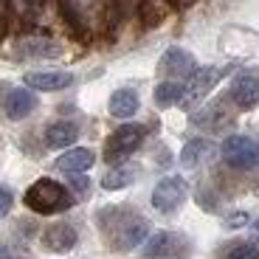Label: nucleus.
Masks as SVG:
<instances>
[{"mask_svg": "<svg viewBox=\"0 0 259 259\" xmlns=\"http://www.w3.org/2000/svg\"><path fill=\"white\" fill-rule=\"evenodd\" d=\"M226 71H220V68H194V73L189 76V82L183 84V104H197L203 96H208V91H211L214 84L220 82V76Z\"/></svg>", "mask_w": 259, "mask_h": 259, "instance_id": "nucleus-7", "label": "nucleus"}, {"mask_svg": "<svg viewBox=\"0 0 259 259\" xmlns=\"http://www.w3.org/2000/svg\"><path fill=\"white\" fill-rule=\"evenodd\" d=\"M12 208H14V192L9 186H0V220L9 217Z\"/></svg>", "mask_w": 259, "mask_h": 259, "instance_id": "nucleus-21", "label": "nucleus"}, {"mask_svg": "<svg viewBox=\"0 0 259 259\" xmlns=\"http://www.w3.org/2000/svg\"><path fill=\"white\" fill-rule=\"evenodd\" d=\"M248 220H251V217H248L245 211H237V214L228 217V226H231V228H242V226H248Z\"/></svg>", "mask_w": 259, "mask_h": 259, "instance_id": "nucleus-22", "label": "nucleus"}, {"mask_svg": "<svg viewBox=\"0 0 259 259\" xmlns=\"http://www.w3.org/2000/svg\"><path fill=\"white\" fill-rule=\"evenodd\" d=\"M189 240L175 231H158L147 240L144 259H186L189 256Z\"/></svg>", "mask_w": 259, "mask_h": 259, "instance_id": "nucleus-4", "label": "nucleus"}, {"mask_svg": "<svg viewBox=\"0 0 259 259\" xmlns=\"http://www.w3.org/2000/svg\"><path fill=\"white\" fill-rule=\"evenodd\" d=\"M0 259H17V256H14V253L9 251L6 245H0Z\"/></svg>", "mask_w": 259, "mask_h": 259, "instance_id": "nucleus-24", "label": "nucleus"}, {"mask_svg": "<svg viewBox=\"0 0 259 259\" xmlns=\"http://www.w3.org/2000/svg\"><path fill=\"white\" fill-rule=\"evenodd\" d=\"M99 231H102L107 248L113 251H133L141 245L149 234V223L144 214L130 206H107L99 211Z\"/></svg>", "mask_w": 259, "mask_h": 259, "instance_id": "nucleus-1", "label": "nucleus"}, {"mask_svg": "<svg viewBox=\"0 0 259 259\" xmlns=\"http://www.w3.org/2000/svg\"><path fill=\"white\" fill-rule=\"evenodd\" d=\"M71 181H73V186H76V192H88V181L79 178V172H76V178H71Z\"/></svg>", "mask_w": 259, "mask_h": 259, "instance_id": "nucleus-23", "label": "nucleus"}, {"mask_svg": "<svg viewBox=\"0 0 259 259\" xmlns=\"http://www.w3.org/2000/svg\"><path fill=\"white\" fill-rule=\"evenodd\" d=\"M251 228H253V234H256V240H259V220H253V223H251Z\"/></svg>", "mask_w": 259, "mask_h": 259, "instance_id": "nucleus-25", "label": "nucleus"}, {"mask_svg": "<svg viewBox=\"0 0 259 259\" xmlns=\"http://www.w3.org/2000/svg\"><path fill=\"white\" fill-rule=\"evenodd\" d=\"M211 152H214L211 141H206V138H194V141H189L186 147L181 149V166L183 169H197L208 155H211Z\"/></svg>", "mask_w": 259, "mask_h": 259, "instance_id": "nucleus-17", "label": "nucleus"}, {"mask_svg": "<svg viewBox=\"0 0 259 259\" xmlns=\"http://www.w3.org/2000/svg\"><path fill=\"white\" fill-rule=\"evenodd\" d=\"M226 259H259V248L251 245V242H237V245L226 253Z\"/></svg>", "mask_w": 259, "mask_h": 259, "instance_id": "nucleus-20", "label": "nucleus"}, {"mask_svg": "<svg viewBox=\"0 0 259 259\" xmlns=\"http://www.w3.org/2000/svg\"><path fill=\"white\" fill-rule=\"evenodd\" d=\"M194 68H197L194 57L189 51H183V48H169V51L161 57V73L169 76V79H178V82L192 76Z\"/></svg>", "mask_w": 259, "mask_h": 259, "instance_id": "nucleus-10", "label": "nucleus"}, {"mask_svg": "<svg viewBox=\"0 0 259 259\" xmlns=\"http://www.w3.org/2000/svg\"><path fill=\"white\" fill-rule=\"evenodd\" d=\"M183 99V84L178 79H163L161 84H155V104L158 107H172Z\"/></svg>", "mask_w": 259, "mask_h": 259, "instance_id": "nucleus-19", "label": "nucleus"}, {"mask_svg": "<svg viewBox=\"0 0 259 259\" xmlns=\"http://www.w3.org/2000/svg\"><path fill=\"white\" fill-rule=\"evenodd\" d=\"M133 181H136V169L127 166V163H116V166H110V172L102 178V189H107V192H118V189L133 186Z\"/></svg>", "mask_w": 259, "mask_h": 259, "instance_id": "nucleus-18", "label": "nucleus"}, {"mask_svg": "<svg viewBox=\"0 0 259 259\" xmlns=\"http://www.w3.org/2000/svg\"><path fill=\"white\" fill-rule=\"evenodd\" d=\"M34 110H37V96H34L31 88H12L6 93V99H3V113L12 121H23Z\"/></svg>", "mask_w": 259, "mask_h": 259, "instance_id": "nucleus-9", "label": "nucleus"}, {"mask_svg": "<svg viewBox=\"0 0 259 259\" xmlns=\"http://www.w3.org/2000/svg\"><path fill=\"white\" fill-rule=\"evenodd\" d=\"M17 57L54 59V57H62V46L54 42V39H46V37H28V39H20L17 42Z\"/></svg>", "mask_w": 259, "mask_h": 259, "instance_id": "nucleus-14", "label": "nucleus"}, {"mask_svg": "<svg viewBox=\"0 0 259 259\" xmlns=\"http://www.w3.org/2000/svg\"><path fill=\"white\" fill-rule=\"evenodd\" d=\"M186 181L183 178H163L158 181V186L152 189V206L161 214H175L186 200Z\"/></svg>", "mask_w": 259, "mask_h": 259, "instance_id": "nucleus-6", "label": "nucleus"}, {"mask_svg": "<svg viewBox=\"0 0 259 259\" xmlns=\"http://www.w3.org/2000/svg\"><path fill=\"white\" fill-rule=\"evenodd\" d=\"M144 138H147V127L144 124H121L107 138V144H104V158H107V163H118L127 155H133L144 144Z\"/></svg>", "mask_w": 259, "mask_h": 259, "instance_id": "nucleus-3", "label": "nucleus"}, {"mask_svg": "<svg viewBox=\"0 0 259 259\" xmlns=\"http://www.w3.org/2000/svg\"><path fill=\"white\" fill-rule=\"evenodd\" d=\"M71 84H73V76L68 71H31V73H26V88H31V91L54 93V91H65Z\"/></svg>", "mask_w": 259, "mask_h": 259, "instance_id": "nucleus-12", "label": "nucleus"}, {"mask_svg": "<svg viewBox=\"0 0 259 259\" xmlns=\"http://www.w3.org/2000/svg\"><path fill=\"white\" fill-rule=\"evenodd\" d=\"M138 93L133 91V88H118L116 93L110 96V116H116V118H133L138 113Z\"/></svg>", "mask_w": 259, "mask_h": 259, "instance_id": "nucleus-16", "label": "nucleus"}, {"mask_svg": "<svg viewBox=\"0 0 259 259\" xmlns=\"http://www.w3.org/2000/svg\"><path fill=\"white\" fill-rule=\"evenodd\" d=\"M76 138H79V127L73 121L62 118V121H54L46 127V144L51 149H68L76 144Z\"/></svg>", "mask_w": 259, "mask_h": 259, "instance_id": "nucleus-15", "label": "nucleus"}, {"mask_svg": "<svg viewBox=\"0 0 259 259\" xmlns=\"http://www.w3.org/2000/svg\"><path fill=\"white\" fill-rule=\"evenodd\" d=\"M228 96H231V102L237 104V107H242V110L256 107L259 104V76H253V73H240V76L231 82V88H228Z\"/></svg>", "mask_w": 259, "mask_h": 259, "instance_id": "nucleus-11", "label": "nucleus"}, {"mask_svg": "<svg viewBox=\"0 0 259 259\" xmlns=\"http://www.w3.org/2000/svg\"><path fill=\"white\" fill-rule=\"evenodd\" d=\"M226 163L237 169H253L259 163V144L248 136H228L220 147Z\"/></svg>", "mask_w": 259, "mask_h": 259, "instance_id": "nucleus-5", "label": "nucleus"}, {"mask_svg": "<svg viewBox=\"0 0 259 259\" xmlns=\"http://www.w3.org/2000/svg\"><path fill=\"white\" fill-rule=\"evenodd\" d=\"M96 163V155H93V149L88 147H68L62 152V155L57 158V163L54 166L59 169V172H71V175H82V172H88V169Z\"/></svg>", "mask_w": 259, "mask_h": 259, "instance_id": "nucleus-13", "label": "nucleus"}, {"mask_svg": "<svg viewBox=\"0 0 259 259\" xmlns=\"http://www.w3.org/2000/svg\"><path fill=\"white\" fill-rule=\"evenodd\" d=\"M23 203H26L28 208H31L34 214H42V217H48V214H62L68 211V208L73 206V192L68 186H62L59 181H54V178H39V181H34L31 186L26 189V194H23Z\"/></svg>", "mask_w": 259, "mask_h": 259, "instance_id": "nucleus-2", "label": "nucleus"}, {"mask_svg": "<svg viewBox=\"0 0 259 259\" xmlns=\"http://www.w3.org/2000/svg\"><path fill=\"white\" fill-rule=\"evenodd\" d=\"M79 245V231L71 223H51L42 231V248L51 253H71Z\"/></svg>", "mask_w": 259, "mask_h": 259, "instance_id": "nucleus-8", "label": "nucleus"}]
</instances>
